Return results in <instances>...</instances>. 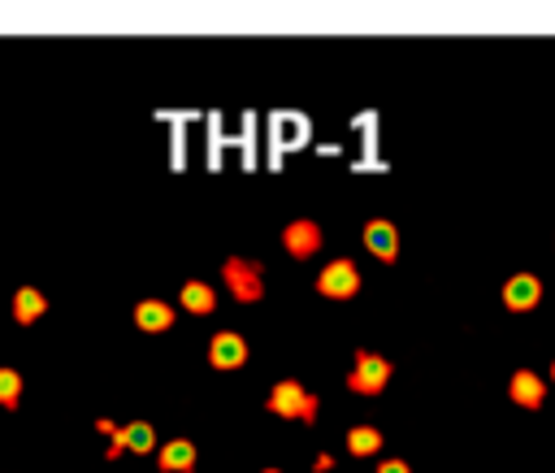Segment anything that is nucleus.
<instances>
[{"mask_svg":"<svg viewBox=\"0 0 555 473\" xmlns=\"http://www.w3.org/2000/svg\"><path fill=\"white\" fill-rule=\"evenodd\" d=\"M134 325H139L143 334H165V330L173 325V308H169L165 299H139V304H134Z\"/></svg>","mask_w":555,"mask_h":473,"instance_id":"obj_9","label":"nucleus"},{"mask_svg":"<svg viewBox=\"0 0 555 473\" xmlns=\"http://www.w3.org/2000/svg\"><path fill=\"white\" fill-rule=\"evenodd\" d=\"M195 460H199V451H195L191 438H169V443L156 447V469L160 473H191Z\"/></svg>","mask_w":555,"mask_h":473,"instance_id":"obj_8","label":"nucleus"},{"mask_svg":"<svg viewBox=\"0 0 555 473\" xmlns=\"http://www.w3.org/2000/svg\"><path fill=\"white\" fill-rule=\"evenodd\" d=\"M317 291H321L325 299H351V295L360 291L356 265H351V260H330V265L317 273Z\"/></svg>","mask_w":555,"mask_h":473,"instance_id":"obj_4","label":"nucleus"},{"mask_svg":"<svg viewBox=\"0 0 555 473\" xmlns=\"http://www.w3.org/2000/svg\"><path fill=\"white\" fill-rule=\"evenodd\" d=\"M247 338L243 334H234V330H217L212 338H208V365L212 369H221V373H230V369H243L247 365Z\"/></svg>","mask_w":555,"mask_h":473,"instance_id":"obj_3","label":"nucleus"},{"mask_svg":"<svg viewBox=\"0 0 555 473\" xmlns=\"http://www.w3.org/2000/svg\"><path fill=\"white\" fill-rule=\"evenodd\" d=\"M512 395H516V404L538 408V404H542V378H538V373H529V369H520V373L512 378Z\"/></svg>","mask_w":555,"mask_h":473,"instance_id":"obj_14","label":"nucleus"},{"mask_svg":"<svg viewBox=\"0 0 555 473\" xmlns=\"http://www.w3.org/2000/svg\"><path fill=\"white\" fill-rule=\"evenodd\" d=\"M282 247H286L295 260H308L312 252H321V226H317L312 217H295V221H286V230H282Z\"/></svg>","mask_w":555,"mask_h":473,"instance_id":"obj_6","label":"nucleus"},{"mask_svg":"<svg viewBox=\"0 0 555 473\" xmlns=\"http://www.w3.org/2000/svg\"><path fill=\"white\" fill-rule=\"evenodd\" d=\"M22 404V373L17 369H9V365H0V408H17Z\"/></svg>","mask_w":555,"mask_h":473,"instance_id":"obj_16","label":"nucleus"},{"mask_svg":"<svg viewBox=\"0 0 555 473\" xmlns=\"http://www.w3.org/2000/svg\"><path fill=\"white\" fill-rule=\"evenodd\" d=\"M347 451H351V456H373V451H382V434H377L373 425H356V430L347 434Z\"/></svg>","mask_w":555,"mask_h":473,"instance_id":"obj_15","label":"nucleus"},{"mask_svg":"<svg viewBox=\"0 0 555 473\" xmlns=\"http://www.w3.org/2000/svg\"><path fill=\"white\" fill-rule=\"evenodd\" d=\"M260 473H282V469H260Z\"/></svg>","mask_w":555,"mask_h":473,"instance_id":"obj_20","label":"nucleus"},{"mask_svg":"<svg viewBox=\"0 0 555 473\" xmlns=\"http://www.w3.org/2000/svg\"><path fill=\"white\" fill-rule=\"evenodd\" d=\"M538 295H542V282H538L533 273H516V278L503 286L507 308H529V304H538Z\"/></svg>","mask_w":555,"mask_h":473,"instance_id":"obj_13","label":"nucleus"},{"mask_svg":"<svg viewBox=\"0 0 555 473\" xmlns=\"http://www.w3.org/2000/svg\"><path fill=\"white\" fill-rule=\"evenodd\" d=\"M95 430H100V434H104V438H108V443H113V438H117V430H121V425H117V421H108V417H100V421H95Z\"/></svg>","mask_w":555,"mask_h":473,"instance_id":"obj_17","label":"nucleus"},{"mask_svg":"<svg viewBox=\"0 0 555 473\" xmlns=\"http://www.w3.org/2000/svg\"><path fill=\"white\" fill-rule=\"evenodd\" d=\"M264 408H269V412H278V417H299V421H312V417H317V395H312V391H304L295 378H282V382L269 391Z\"/></svg>","mask_w":555,"mask_h":473,"instance_id":"obj_2","label":"nucleus"},{"mask_svg":"<svg viewBox=\"0 0 555 473\" xmlns=\"http://www.w3.org/2000/svg\"><path fill=\"white\" fill-rule=\"evenodd\" d=\"M221 282L230 286V295H234L238 304H256V299H264V269H260V260L225 256V260H221Z\"/></svg>","mask_w":555,"mask_h":473,"instance_id":"obj_1","label":"nucleus"},{"mask_svg":"<svg viewBox=\"0 0 555 473\" xmlns=\"http://www.w3.org/2000/svg\"><path fill=\"white\" fill-rule=\"evenodd\" d=\"M377 473H412V469H408V460H382Z\"/></svg>","mask_w":555,"mask_h":473,"instance_id":"obj_18","label":"nucleus"},{"mask_svg":"<svg viewBox=\"0 0 555 473\" xmlns=\"http://www.w3.org/2000/svg\"><path fill=\"white\" fill-rule=\"evenodd\" d=\"M121 451H156V430L147 425V421H130V425H121L117 430V438L108 443V460H117Z\"/></svg>","mask_w":555,"mask_h":473,"instance_id":"obj_7","label":"nucleus"},{"mask_svg":"<svg viewBox=\"0 0 555 473\" xmlns=\"http://www.w3.org/2000/svg\"><path fill=\"white\" fill-rule=\"evenodd\" d=\"M390 378V360L386 356H373V351H360L356 356V369L347 373V386L360 391V395H377Z\"/></svg>","mask_w":555,"mask_h":473,"instance_id":"obj_5","label":"nucleus"},{"mask_svg":"<svg viewBox=\"0 0 555 473\" xmlns=\"http://www.w3.org/2000/svg\"><path fill=\"white\" fill-rule=\"evenodd\" d=\"M48 312V295L39 286H17L13 291V321L17 325H35Z\"/></svg>","mask_w":555,"mask_h":473,"instance_id":"obj_10","label":"nucleus"},{"mask_svg":"<svg viewBox=\"0 0 555 473\" xmlns=\"http://www.w3.org/2000/svg\"><path fill=\"white\" fill-rule=\"evenodd\" d=\"M178 304H182L191 317H208V312L217 308V291H212L208 282L191 278V282H182V291H178Z\"/></svg>","mask_w":555,"mask_h":473,"instance_id":"obj_12","label":"nucleus"},{"mask_svg":"<svg viewBox=\"0 0 555 473\" xmlns=\"http://www.w3.org/2000/svg\"><path fill=\"white\" fill-rule=\"evenodd\" d=\"M330 469H334V456L321 451V456H317V473H330Z\"/></svg>","mask_w":555,"mask_h":473,"instance_id":"obj_19","label":"nucleus"},{"mask_svg":"<svg viewBox=\"0 0 555 473\" xmlns=\"http://www.w3.org/2000/svg\"><path fill=\"white\" fill-rule=\"evenodd\" d=\"M364 247L377 256V260H395L399 256V234L390 221H369L364 226Z\"/></svg>","mask_w":555,"mask_h":473,"instance_id":"obj_11","label":"nucleus"}]
</instances>
